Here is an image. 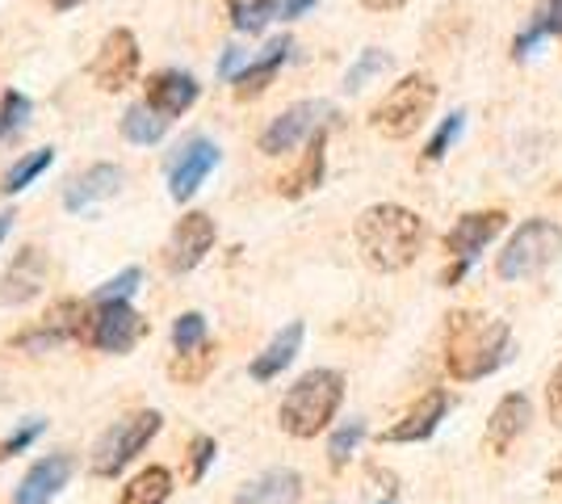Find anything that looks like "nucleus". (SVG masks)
Segmentation results:
<instances>
[{"mask_svg": "<svg viewBox=\"0 0 562 504\" xmlns=\"http://www.w3.org/2000/svg\"><path fill=\"white\" fill-rule=\"evenodd\" d=\"M139 38H135V30H126V25H117L110 30L105 38H101V47H97L93 64H89V76H93V85L101 93H122L126 85H135V76H139Z\"/></svg>", "mask_w": 562, "mask_h": 504, "instance_id": "nucleus-9", "label": "nucleus"}, {"mask_svg": "<svg viewBox=\"0 0 562 504\" xmlns=\"http://www.w3.org/2000/svg\"><path fill=\"white\" fill-rule=\"evenodd\" d=\"M147 336V320H143L131 303H93L89 315V345L101 354H131Z\"/></svg>", "mask_w": 562, "mask_h": 504, "instance_id": "nucleus-11", "label": "nucleus"}, {"mask_svg": "<svg viewBox=\"0 0 562 504\" xmlns=\"http://www.w3.org/2000/svg\"><path fill=\"white\" fill-rule=\"evenodd\" d=\"M290 34H281V38H273V43H265V51H260L257 59L244 68V76L235 80V97L239 101H248V97H260L269 85H273V76L281 72V64L290 59Z\"/></svg>", "mask_w": 562, "mask_h": 504, "instance_id": "nucleus-21", "label": "nucleus"}, {"mask_svg": "<svg viewBox=\"0 0 562 504\" xmlns=\"http://www.w3.org/2000/svg\"><path fill=\"white\" fill-rule=\"evenodd\" d=\"M214 458H218V441L206 437V433H198V437L189 441V483L206 480V471H211Z\"/></svg>", "mask_w": 562, "mask_h": 504, "instance_id": "nucleus-35", "label": "nucleus"}, {"mask_svg": "<svg viewBox=\"0 0 562 504\" xmlns=\"http://www.w3.org/2000/svg\"><path fill=\"white\" fill-rule=\"evenodd\" d=\"M382 504H395V501H382Z\"/></svg>", "mask_w": 562, "mask_h": 504, "instance_id": "nucleus-46", "label": "nucleus"}, {"mask_svg": "<svg viewBox=\"0 0 562 504\" xmlns=\"http://www.w3.org/2000/svg\"><path fill=\"white\" fill-rule=\"evenodd\" d=\"M43 433H47V421H30V425H22L9 441H0V458H13V455H22V450H30Z\"/></svg>", "mask_w": 562, "mask_h": 504, "instance_id": "nucleus-37", "label": "nucleus"}, {"mask_svg": "<svg viewBox=\"0 0 562 504\" xmlns=\"http://www.w3.org/2000/svg\"><path fill=\"white\" fill-rule=\"evenodd\" d=\"M9 227H13V215L4 211V215H0V244H4V236H9Z\"/></svg>", "mask_w": 562, "mask_h": 504, "instance_id": "nucleus-44", "label": "nucleus"}, {"mask_svg": "<svg viewBox=\"0 0 562 504\" xmlns=\"http://www.w3.org/2000/svg\"><path fill=\"white\" fill-rule=\"evenodd\" d=\"M361 441H366V421H349V425H340L328 441V462L340 471V467L357 455V446H361Z\"/></svg>", "mask_w": 562, "mask_h": 504, "instance_id": "nucleus-33", "label": "nucleus"}, {"mask_svg": "<svg viewBox=\"0 0 562 504\" xmlns=\"http://www.w3.org/2000/svg\"><path fill=\"white\" fill-rule=\"evenodd\" d=\"M370 13H395V9H403L407 0H361Z\"/></svg>", "mask_w": 562, "mask_h": 504, "instance_id": "nucleus-42", "label": "nucleus"}, {"mask_svg": "<svg viewBox=\"0 0 562 504\" xmlns=\"http://www.w3.org/2000/svg\"><path fill=\"white\" fill-rule=\"evenodd\" d=\"M546 25H550V34H559L562 38V0H550V9H546Z\"/></svg>", "mask_w": 562, "mask_h": 504, "instance_id": "nucleus-40", "label": "nucleus"}, {"mask_svg": "<svg viewBox=\"0 0 562 504\" xmlns=\"http://www.w3.org/2000/svg\"><path fill=\"white\" fill-rule=\"evenodd\" d=\"M214 354H218V349H214L211 340H206L202 349H193V354H177L172 366H168V374H172V379H181V383H202V379H206V370L214 366Z\"/></svg>", "mask_w": 562, "mask_h": 504, "instance_id": "nucleus-30", "label": "nucleus"}, {"mask_svg": "<svg viewBox=\"0 0 562 504\" xmlns=\"http://www.w3.org/2000/svg\"><path fill=\"white\" fill-rule=\"evenodd\" d=\"M328 119H331L328 101H294L290 110H281L278 119L260 131V152L265 156H281V152H294L299 144H311V135L324 131Z\"/></svg>", "mask_w": 562, "mask_h": 504, "instance_id": "nucleus-10", "label": "nucleus"}, {"mask_svg": "<svg viewBox=\"0 0 562 504\" xmlns=\"http://www.w3.org/2000/svg\"><path fill=\"white\" fill-rule=\"evenodd\" d=\"M227 4L239 34H260L273 18H281V0H227Z\"/></svg>", "mask_w": 562, "mask_h": 504, "instance_id": "nucleus-27", "label": "nucleus"}, {"mask_svg": "<svg viewBox=\"0 0 562 504\" xmlns=\"http://www.w3.org/2000/svg\"><path fill=\"white\" fill-rule=\"evenodd\" d=\"M211 336H206V315L202 312H186L177 315V324H172V349L177 354H193V349H202Z\"/></svg>", "mask_w": 562, "mask_h": 504, "instance_id": "nucleus-32", "label": "nucleus"}, {"mask_svg": "<svg viewBox=\"0 0 562 504\" xmlns=\"http://www.w3.org/2000/svg\"><path fill=\"white\" fill-rule=\"evenodd\" d=\"M30 97L18 93V89H4L0 97V139H9V135H22L25 122H30Z\"/></svg>", "mask_w": 562, "mask_h": 504, "instance_id": "nucleus-31", "label": "nucleus"}, {"mask_svg": "<svg viewBox=\"0 0 562 504\" xmlns=\"http://www.w3.org/2000/svg\"><path fill=\"white\" fill-rule=\"evenodd\" d=\"M139 282H143V269L139 265H131V269H122L117 278H110L105 287L97 290L93 303H131V294L139 290Z\"/></svg>", "mask_w": 562, "mask_h": 504, "instance_id": "nucleus-34", "label": "nucleus"}, {"mask_svg": "<svg viewBox=\"0 0 562 504\" xmlns=\"http://www.w3.org/2000/svg\"><path fill=\"white\" fill-rule=\"evenodd\" d=\"M529 416H533V404H529V395H520V391H508V395L495 404L492 421H487V446H492V455H508V450H513L516 437L529 429Z\"/></svg>", "mask_w": 562, "mask_h": 504, "instance_id": "nucleus-19", "label": "nucleus"}, {"mask_svg": "<svg viewBox=\"0 0 562 504\" xmlns=\"http://www.w3.org/2000/svg\"><path fill=\"white\" fill-rule=\"evenodd\" d=\"M432 105H437L432 76L412 72L403 76L398 85H391V93L370 110V126H374L382 139H412L424 126V119L432 114Z\"/></svg>", "mask_w": 562, "mask_h": 504, "instance_id": "nucleus-5", "label": "nucleus"}, {"mask_svg": "<svg viewBox=\"0 0 562 504\" xmlns=\"http://www.w3.org/2000/svg\"><path fill=\"white\" fill-rule=\"evenodd\" d=\"M89 303H80V299H59V303H50L47 315L34 324V328H25L13 345L25 349V354H47V349H59V345H68V340H89Z\"/></svg>", "mask_w": 562, "mask_h": 504, "instance_id": "nucleus-8", "label": "nucleus"}, {"mask_svg": "<svg viewBox=\"0 0 562 504\" xmlns=\"http://www.w3.org/2000/svg\"><path fill=\"white\" fill-rule=\"evenodd\" d=\"M160 425H165V416H160L156 408L131 412V416L114 421L110 429L97 437V446H93L97 480H114V475H122V471L147 450V441L160 433Z\"/></svg>", "mask_w": 562, "mask_h": 504, "instance_id": "nucleus-6", "label": "nucleus"}, {"mask_svg": "<svg viewBox=\"0 0 562 504\" xmlns=\"http://www.w3.org/2000/svg\"><path fill=\"white\" fill-rule=\"evenodd\" d=\"M513 328L487 312H453L446 333V370L458 383H479L492 379L513 361Z\"/></svg>", "mask_w": 562, "mask_h": 504, "instance_id": "nucleus-1", "label": "nucleus"}, {"mask_svg": "<svg viewBox=\"0 0 562 504\" xmlns=\"http://www.w3.org/2000/svg\"><path fill=\"white\" fill-rule=\"evenodd\" d=\"M299 349H303V324L294 320V324H285V328H281V333L260 349L257 358H252L248 374H252L257 383H269V379H278L281 370L299 358Z\"/></svg>", "mask_w": 562, "mask_h": 504, "instance_id": "nucleus-22", "label": "nucleus"}, {"mask_svg": "<svg viewBox=\"0 0 562 504\" xmlns=\"http://www.w3.org/2000/svg\"><path fill=\"white\" fill-rule=\"evenodd\" d=\"M541 38H550V25H546V13H538L533 22H529L525 30H520V34H516L513 59H525V55H533V51L541 47Z\"/></svg>", "mask_w": 562, "mask_h": 504, "instance_id": "nucleus-36", "label": "nucleus"}, {"mask_svg": "<svg viewBox=\"0 0 562 504\" xmlns=\"http://www.w3.org/2000/svg\"><path fill=\"white\" fill-rule=\"evenodd\" d=\"M122 135H126V144H160L168 135V119H160L147 101H135V105H126V114H122Z\"/></svg>", "mask_w": 562, "mask_h": 504, "instance_id": "nucleus-25", "label": "nucleus"}, {"mask_svg": "<svg viewBox=\"0 0 562 504\" xmlns=\"http://www.w3.org/2000/svg\"><path fill=\"white\" fill-rule=\"evenodd\" d=\"M303 501V475L290 467H273L235 492L232 504H299Z\"/></svg>", "mask_w": 562, "mask_h": 504, "instance_id": "nucleus-20", "label": "nucleus"}, {"mask_svg": "<svg viewBox=\"0 0 562 504\" xmlns=\"http://www.w3.org/2000/svg\"><path fill=\"white\" fill-rule=\"evenodd\" d=\"M391 68V51L382 47H366L357 55V64H352L349 72H345V93H357V89H366L374 76H382Z\"/></svg>", "mask_w": 562, "mask_h": 504, "instance_id": "nucleus-28", "label": "nucleus"}, {"mask_svg": "<svg viewBox=\"0 0 562 504\" xmlns=\"http://www.w3.org/2000/svg\"><path fill=\"white\" fill-rule=\"evenodd\" d=\"M546 412H550L554 429H562V361L550 370V379H546Z\"/></svg>", "mask_w": 562, "mask_h": 504, "instance_id": "nucleus-39", "label": "nucleus"}, {"mask_svg": "<svg viewBox=\"0 0 562 504\" xmlns=\"http://www.w3.org/2000/svg\"><path fill=\"white\" fill-rule=\"evenodd\" d=\"M71 471H76V462L71 455H47L38 458L30 471L22 475L18 483V492H13V504H50L64 488H68Z\"/></svg>", "mask_w": 562, "mask_h": 504, "instance_id": "nucleus-17", "label": "nucleus"}, {"mask_svg": "<svg viewBox=\"0 0 562 504\" xmlns=\"http://www.w3.org/2000/svg\"><path fill=\"white\" fill-rule=\"evenodd\" d=\"M562 253V227L554 219H525L513 232V240L504 244L499 261H495V278L499 282H529L546 273L559 261Z\"/></svg>", "mask_w": 562, "mask_h": 504, "instance_id": "nucleus-4", "label": "nucleus"}, {"mask_svg": "<svg viewBox=\"0 0 562 504\" xmlns=\"http://www.w3.org/2000/svg\"><path fill=\"white\" fill-rule=\"evenodd\" d=\"M172 496V471L168 467H143L135 480L122 488L117 504H165Z\"/></svg>", "mask_w": 562, "mask_h": 504, "instance_id": "nucleus-24", "label": "nucleus"}, {"mask_svg": "<svg viewBox=\"0 0 562 504\" xmlns=\"http://www.w3.org/2000/svg\"><path fill=\"white\" fill-rule=\"evenodd\" d=\"M122 181H126V172L117 165H93L85 168L80 177H71L68 186H64V211H71V215H89L93 206H101V202H110L117 190H122Z\"/></svg>", "mask_w": 562, "mask_h": 504, "instance_id": "nucleus-16", "label": "nucleus"}, {"mask_svg": "<svg viewBox=\"0 0 562 504\" xmlns=\"http://www.w3.org/2000/svg\"><path fill=\"white\" fill-rule=\"evenodd\" d=\"M550 480H554V483H562V467H554V471H550Z\"/></svg>", "mask_w": 562, "mask_h": 504, "instance_id": "nucleus-45", "label": "nucleus"}, {"mask_svg": "<svg viewBox=\"0 0 562 504\" xmlns=\"http://www.w3.org/2000/svg\"><path fill=\"white\" fill-rule=\"evenodd\" d=\"M76 4H80V0H50L55 13H68V9H76Z\"/></svg>", "mask_w": 562, "mask_h": 504, "instance_id": "nucleus-43", "label": "nucleus"}, {"mask_svg": "<svg viewBox=\"0 0 562 504\" xmlns=\"http://www.w3.org/2000/svg\"><path fill=\"white\" fill-rule=\"evenodd\" d=\"M352 236H357V248L370 269L378 273H398L420 257L424 248V219L412 211V206H398V202H374L366 206L357 223H352Z\"/></svg>", "mask_w": 562, "mask_h": 504, "instance_id": "nucleus-2", "label": "nucleus"}, {"mask_svg": "<svg viewBox=\"0 0 562 504\" xmlns=\"http://www.w3.org/2000/svg\"><path fill=\"white\" fill-rule=\"evenodd\" d=\"M248 64H252V55H248L244 47H223V59H218V76L235 85V80L244 76V68H248Z\"/></svg>", "mask_w": 562, "mask_h": 504, "instance_id": "nucleus-38", "label": "nucleus"}, {"mask_svg": "<svg viewBox=\"0 0 562 504\" xmlns=\"http://www.w3.org/2000/svg\"><path fill=\"white\" fill-rule=\"evenodd\" d=\"M504 223H508L504 211H470V215H462L453 227H449L446 253L453 257V265L441 273V282H446V287H453V282H462V278H467V269L479 261V253H483V248L504 232Z\"/></svg>", "mask_w": 562, "mask_h": 504, "instance_id": "nucleus-7", "label": "nucleus"}, {"mask_svg": "<svg viewBox=\"0 0 562 504\" xmlns=\"http://www.w3.org/2000/svg\"><path fill=\"white\" fill-rule=\"evenodd\" d=\"M324 152H328V126L311 135V144H306V156H303V165H299V172H290V177L281 181V193H285V198H303V193H311V190H319V186H324Z\"/></svg>", "mask_w": 562, "mask_h": 504, "instance_id": "nucleus-23", "label": "nucleus"}, {"mask_svg": "<svg viewBox=\"0 0 562 504\" xmlns=\"http://www.w3.org/2000/svg\"><path fill=\"white\" fill-rule=\"evenodd\" d=\"M47 287V253L38 244H25L13 253V261L0 273V303L4 307H22L30 299H38Z\"/></svg>", "mask_w": 562, "mask_h": 504, "instance_id": "nucleus-14", "label": "nucleus"}, {"mask_svg": "<svg viewBox=\"0 0 562 504\" xmlns=\"http://www.w3.org/2000/svg\"><path fill=\"white\" fill-rule=\"evenodd\" d=\"M315 0H281V18H303Z\"/></svg>", "mask_w": 562, "mask_h": 504, "instance_id": "nucleus-41", "label": "nucleus"}, {"mask_svg": "<svg viewBox=\"0 0 562 504\" xmlns=\"http://www.w3.org/2000/svg\"><path fill=\"white\" fill-rule=\"evenodd\" d=\"M449 404H453V400H449V391H441V387H437V391H428V395H424L420 404L407 412L398 425H391L386 433H378V441H382V446H412V441H428L432 433L441 429V421L449 416Z\"/></svg>", "mask_w": 562, "mask_h": 504, "instance_id": "nucleus-15", "label": "nucleus"}, {"mask_svg": "<svg viewBox=\"0 0 562 504\" xmlns=\"http://www.w3.org/2000/svg\"><path fill=\"white\" fill-rule=\"evenodd\" d=\"M340 404H345V374L328 370V366H315V370H306L303 379L285 391V400H281L278 408V425L290 437L311 441V437H319L336 421Z\"/></svg>", "mask_w": 562, "mask_h": 504, "instance_id": "nucleus-3", "label": "nucleus"}, {"mask_svg": "<svg viewBox=\"0 0 562 504\" xmlns=\"http://www.w3.org/2000/svg\"><path fill=\"white\" fill-rule=\"evenodd\" d=\"M218 165V144L206 139V135H193L186 144L172 152V160H168V193H172V202H189L193 193L202 190V181L214 172Z\"/></svg>", "mask_w": 562, "mask_h": 504, "instance_id": "nucleus-13", "label": "nucleus"}, {"mask_svg": "<svg viewBox=\"0 0 562 504\" xmlns=\"http://www.w3.org/2000/svg\"><path fill=\"white\" fill-rule=\"evenodd\" d=\"M50 165H55V147H38V152H30V156H22L18 165L4 172V181H0V193H9V198H13V193H22L25 186H30L34 177H43Z\"/></svg>", "mask_w": 562, "mask_h": 504, "instance_id": "nucleus-26", "label": "nucleus"}, {"mask_svg": "<svg viewBox=\"0 0 562 504\" xmlns=\"http://www.w3.org/2000/svg\"><path fill=\"white\" fill-rule=\"evenodd\" d=\"M218 240V227L206 211H189V215L177 219V227L168 232L165 244V269L168 273H189L206 261V253Z\"/></svg>", "mask_w": 562, "mask_h": 504, "instance_id": "nucleus-12", "label": "nucleus"}, {"mask_svg": "<svg viewBox=\"0 0 562 504\" xmlns=\"http://www.w3.org/2000/svg\"><path fill=\"white\" fill-rule=\"evenodd\" d=\"M462 126H467V114L462 110H453L437 131H432V139H428V147H424L420 165H441L446 160V152L453 144H458V135H462Z\"/></svg>", "mask_w": 562, "mask_h": 504, "instance_id": "nucleus-29", "label": "nucleus"}, {"mask_svg": "<svg viewBox=\"0 0 562 504\" xmlns=\"http://www.w3.org/2000/svg\"><path fill=\"white\" fill-rule=\"evenodd\" d=\"M198 93H202V85H198L193 76L181 72V68H165V72L147 76V93H143V101H147L160 119H181L189 105L198 101Z\"/></svg>", "mask_w": 562, "mask_h": 504, "instance_id": "nucleus-18", "label": "nucleus"}]
</instances>
